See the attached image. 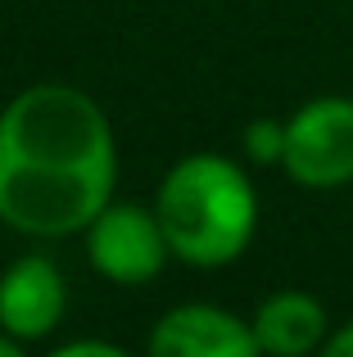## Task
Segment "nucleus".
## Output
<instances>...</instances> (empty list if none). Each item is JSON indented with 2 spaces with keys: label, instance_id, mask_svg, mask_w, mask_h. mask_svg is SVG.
Wrapping results in <instances>:
<instances>
[{
  "label": "nucleus",
  "instance_id": "nucleus-1",
  "mask_svg": "<svg viewBox=\"0 0 353 357\" xmlns=\"http://www.w3.org/2000/svg\"><path fill=\"white\" fill-rule=\"evenodd\" d=\"M114 131L91 96L32 86L0 114V222L59 240L87 231L114 195Z\"/></svg>",
  "mask_w": 353,
  "mask_h": 357
},
{
  "label": "nucleus",
  "instance_id": "nucleus-2",
  "mask_svg": "<svg viewBox=\"0 0 353 357\" xmlns=\"http://www.w3.org/2000/svg\"><path fill=\"white\" fill-rule=\"evenodd\" d=\"M154 213L172 258L190 267H227L254 240L258 195L231 158L190 154L163 176Z\"/></svg>",
  "mask_w": 353,
  "mask_h": 357
},
{
  "label": "nucleus",
  "instance_id": "nucleus-3",
  "mask_svg": "<svg viewBox=\"0 0 353 357\" xmlns=\"http://www.w3.org/2000/svg\"><path fill=\"white\" fill-rule=\"evenodd\" d=\"M290 181L308 190H336L353 181V100L317 96L285 122V158Z\"/></svg>",
  "mask_w": 353,
  "mask_h": 357
},
{
  "label": "nucleus",
  "instance_id": "nucleus-4",
  "mask_svg": "<svg viewBox=\"0 0 353 357\" xmlns=\"http://www.w3.org/2000/svg\"><path fill=\"white\" fill-rule=\"evenodd\" d=\"M87 253L91 267L118 285H145L172 258L159 213L141 204H105L87 227Z\"/></svg>",
  "mask_w": 353,
  "mask_h": 357
},
{
  "label": "nucleus",
  "instance_id": "nucleus-5",
  "mask_svg": "<svg viewBox=\"0 0 353 357\" xmlns=\"http://www.w3.org/2000/svg\"><path fill=\"white\" fill-rule=\"evenodd\" d=\"M63 303H68L63 276L41 253H23L0 271V331H9L14 340H45L59 326Z\"/></svg>",
  "mask_w": 353,
  "mask_h": 357
},
{
  "label": "nucleus",
  "instance_id": "nucleus-6",
  "mask_svg": "<svg viewBox=\"0 0 353 357\" xmlns=\"http://www.w3.org/2000/svg\"><path fill=\"white\" fill-rule=\"evenodd\" d=\"M154 357H254L258 340L254 326H245L236 312H222L209 303L172 307L150 335Z\"/></svg>",
  "mask_w": 353,
  "mask_h": 357
},
{
  "label": "nucleus",
  "instance_id": "nucleus-7",
  "mask_svg": "<svg viewBox=\"0 0 353 357\" xmlns=\"http://www.w3.org/2000/svg\"><path fill=\"white\" fill-rule=\"evenodd\" d=\"M249 326H254L258 353L299 357L326 344V307L303 289H281V294L263 298Z\"/></svg>",
  "mask_w": 353,
  "mask_h": 357
},
{
  "label": "nucleus",
  "instance_id": "nucleus-8",
  "mask_svg": "<svg viewBox=\"0 0 353 357\" xmlns=\"http://www.w3.org/2000/svg\"><path fill=\"white\" fill-rule=\"evenodd\" d=\"M245 154L254 163H281L285 158V122L276 118H258L245 127Z\"/></svg>",
  "mask_w": 353,
  "mask_h": 357
},
{
  "label": "nucleus",
  "instance_id": "nucleus-9",
  "mask_svg": "<svg viewBox=\"0 0 353 357\" xmlns=\"http://www.w3.org/2000/svg\"><path fill=\"white\" fill-rule=\"evenodd\" d=\"M82 353H100V357H118L123 349H114V344H96V340H77V344H63L54 357H82Z\"/></svg>",
  "mask_w": 353,
  "mask_h": 357
},
{
  "label": "nucleus",
  "instance_id": "nucleus-10",
  "mask_svg": "<svg viewBox=\"0 0 353 357\" xmlns=\"http://www.w3.org/2000/svg\"><path fill=\"white\" fill-rule=\"evenodd\" d=\"M322 349H326L331 357H353V321H345V326H340V331L331 335V340L322 344Z\"/></svg>",
  "mask_w": 353,
  "mask_h": 357
},
{
  "label": "nucleus",
  "instance_id": "nucleus-11",
  "mask_svg": "<svg viewBox=\"0 0 353 357\" xmlns=\"http://www.w3.org/2000/svg\"><path fill=\"white\" fill-rule=\"evenodd\" d=\"M18 344H23V340H14V335H0V357H18Z\"/></svg>",
  "mask_w": 353,
  "mask_h": 357
}]
</instances>
